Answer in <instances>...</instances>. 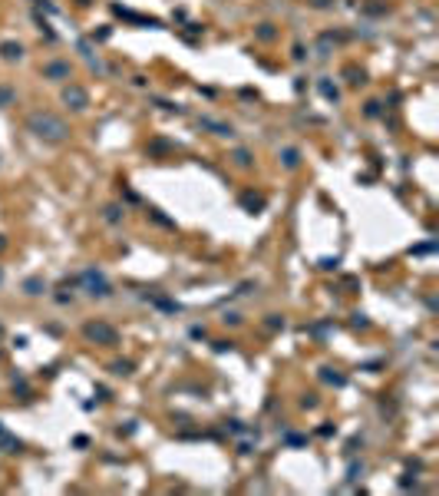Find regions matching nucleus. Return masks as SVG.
Masks as SVG:
<instances>
[{
	"mask_svg": "<svg viewBox=\"0 0 439 496\" xmlns=\"http://www.w3.org/2000/svg\"><path fill=\"white\" fill-rule=\"evenodd\" d=\"M112 374H122V377L132 374V361H116L112 364Z\"/></svg>",
	"mask_w": 439,
	"mask_h": 496,
	"instance_id": "nucleus-13",
	"label": "nucleus"
},
{
	"mask_svg": "<svg viewBox=\"0 0 439 496\" xmlns=\"http://www.w3.org/2000/svg\"><path fill=\"white\" fill-rule=\"evenodd\" d=\"M0 56H3V60H20V56H23V46L13 43V40H7V43H0Z\"/></svg>",
	"mask_w": 439,
	"mask_h": 496,
	"instance_id": "nucleus-7",
	"label": "nucleus"
},
{
	"mask_svg": "<svg viewBox=\"0 0 439 496\" xmlns=\"http://www.w3.org/2000/svg\"><path fill=\"white\" fill-rule=\"evenodd\" d=\"M320 377H324L327 384H334V387H343V384H347V377H343V374H334L330 367H324V371H320Z\"/></svg>",
	"mask_w": 439,
	"mask_h": 496,
	"instance_id": "nucleus-9",
	"label": "nucleus"
},
{
	"mask_svg": "<svg viewBox=\"0 0 439 496\" xmlns=\"http://www.w3.org/2000/svg\"><path fill=\"white\" fill-rule=\"evenodd\" d=\"M0 338H3V328H0Z\"/></svg>",
	"mask_w": 439,
	"mask_h": 496,
	"instance_id": "nucleus-23",
	"label": "nucleus"
},
{
	"mask_svg": "<svg viewBox=\"0 0 439 496\" xmlns=\"http://www.w3.org/2000/svg\"><path fill=\"white\" fill-rule=\"evenodd\" d=\"M23 291H27V295H40V291H43V281H40V278H27V281H23Z\"/></svg>",
	"mask_w": 439,
	"mask_h": 496,
	"instance_id": "nucleus-11",
	"label": "nucleus"
},
{
	"mask_svg": "<svg viewBox=\"0 0 439 496\" xmlns=\"http://www.w3.org/2000/svg\"><path fill=\"white\" fill-rule=\"evenodd\" d=\"M83 338H86L89 344L112 347V344H119V331L112 328V324H106V321H86V324H83Z\"/></svg>",
	"mask_w": 439,
	"mask_h": 496,
	"instance_id": "nucleus-2",
	"label": "nucleus"
},
{
	"mask_svg": "<svg viewBox=\"0 0 439 496\" xmlns=\"http://www.w3.org/2000/svg\"><path fill=\"white\" fill-rule=\"evenodd\" d=\"M202 126H205V129H215V136H228V139H231V136H235V129H231L228 122H218V119H208V116H205V119H202Z\"/></svg>",
	"mask_w": 439,
	"mask_h": 496,
	"instance_id": "nucleus-6",
	"label": "nucleus"
},
{
	"mask_svg": "<svg viewBox=\"0 0 439 496\" xmlns=\"http://www.w3.org/2000/svg\"><path fill=\"white\" fill-rule=\"evenodd\" d=\"M367 116H380V103H376V99H373V103H367Z\"/></svg>",
	"mask_w": 439,
	"mask_h": 496,
	"instance_id": "nucleus-18",
	"label": "nucleus"
},
{
	"mask_svg": "<svg viewBox=\"0 0 439 496\" xmlns=\"http://www.w3.org/2000/svg\"><path fill=\"white\" fill-rule=\"evenodd\" d=\"M13 99H17V93H13L10 86H0V110H3V106H10Z\"/></svg>",
	"mask_w": 439,
	"mask_h": 496,
	"instance_id": "nucleus-12",
	"label": "nucleus"
},
{
	"mask_svg": "<svg viewBox=\"0 0 439 496\" xmlns=\"http://www.w3.org/2000/svg\"><path fill=\"white\" fill-rule=\"evenodd\" d=\"M281 162H284L287 169H297V165H301V153H297L294 146H284V149H281Z\"/></svg>",
	"mask_w": 439,
	"mask_h": 496,
	"instance_id": "nucleus-8",
	"label": "nucleus"
},
{
	"mask_svg": "<svg viewBox=\"0 0 439 496\" xmlns=\"http://www.w3.org/2000/svg\"><path fill=\"white\" fill-rule=\"evenodd\" d=\"M3 248H7V238H3V235H0V252H3Z\"/></svg>",
	"mask_w": 439,
	"mask_h": 496,
	"instance_id": "nucleus-22",
	"label": "nucleus"
},
{
	"mask_svg": "<svg viewBox=\"0 0 439 496\" xmlns=\"http://www.w3.org/2000/svg\"><path fill=\"white\" fill-rule=\"evenodd\" d=\"M320 93H324V96H327V99H337V86H330L327 79L320 83Z\"/></svg>",
	"mask_w": 439,
	"mask_h": 496,
	"instance_id": "nucleus-15",
	"label": "nucleus"
},
{
	"mask_svg": "<svg viewBox=\"0 0 439 496\" xmlns=\"http://www.w3.org/2000/svg\"><path fill=\"white\" fill-rule=\"evenodd\" d=\"M119 219H122L119 205H109V209H106V222H119Z\"/></svg>",
	"mask_w": 439,
	"mask_h": 496,
	"instance_id": "nucleus-16",
	"label": "nucleus"
},
{
	"mask_svg": "<svg viewBox=\"0 0 439 496\" xmlns=\"http://www.w3.org/2000/svg\"><path fill=\"white\" fill-rule=\"evenodd\" d=\"M241 202H244V205H248L251 212L264 209V198H261V195H251V192H244V195H241Z\"/></svg>",
	"mask_w": 439,
	"mask_h": 496,
	"instance_id": "nucleus-10",
	"label": "nucleus"
},
{
	"mask_svg": "<svg viewBox=\"0 0 439 496\" xmlns=\"http://www.w3.org/2000/svg\"><path fill=\"white\" fill-rule=\"evenodd\" d=\"M235 162L238 165H251V153H248V149H238V153H235Z\"/></svg>",
	"mask_w": 439,
	"mask_h": 496,
	"instance_id": "nucleus-14",
	"label": "nucleus"
},
{
	"mask_svg": "<svg viewBox=\"0 0 439 496\" xmlns=\"http://www.w3.org/2000/svg\"><path fill=\"white\" fill-rule=\"evenodd\" d=\"M63 103L69 106V110H86L89 106V93L83 86H76V83H69V86H63Z\"/></svg>",
	"mask_w": 439,
	"mask_h": 496,
	"instance_id": "nucleus-4",
	"label": "nucleus"
},
{
	"mask_svg": "<svg viewBox=\"0 0 439 496\" xmlns=\"http://www.w3.org/2000/svg\"><path fill=\"white\" fill-rule=\"evenodd\" d=\"M370 321H367V314H353V328H367Z\"/></svg>",
	"mask_w": 439,
	"mask_h": 496,
	"instance_id": "nucleus-17",
	"label": "nucleus"
},
{
	"mask_svg": "<svg viewBox=\"0 0 439 496\" xmlns=\"http://www.w3.org/2000/svg\"><path fill=\"white\" fill-rule=\"evenodd\" d=\"M268 328L274 331V328H284V318H277V314H271V321H268Z\"/></svg>",
	"mask_w": 439,
	"mask_h": 496,
	"instance_id": "nucleus-19",
	"label": "nucleus"
},
{
	"mask_svg": "<svg viewBox=\"0 0 439 496\" xmlns=\"http://www.w3.org/2000/svg\"><path fill=\"white\" fill-rule=\"evenodd\" d=\"M310 7H317V10H324V7H330V0H307Z\"/></svg>",
	"mask_w": 439,
	"mask_h": 496,
	"instance_id": "nucleus-20",
	"label": "nucleus"
},
{
	"mask_svg": "<svg viewBox=\"0 0 439 496\" xmlns=\"http://www.w3.org/2000/svg\"><path fill=\"white\" fill-rule=\"evenodd\" d=\"M27 129L36 136V139H43V143H63L66 136H69V126H66L56 113H46V110H36L27 116Z\"/></svg>",
	"mask_w": 439,
	"mask_h": 496,
	"instance_id": "nucleus-1",
	"label": "nucleus"
},
{
	"mask_svg": "<svg viewBox=\"0 0 439 496\" xmlns=\"http://www.w3.org/2000/svg\"><path fill=\"white\" fill-rule=\"evenodd\" d=\"M215 351H231V341H215Z\"/></svg>",
	"mask_w": 439,
	"mask_h": 496,
	"instance_id": "nucleus-21",
	"label": "nucleus"
},
{
	"mask_svg": "<svg viewBox=\"0 0 439 496\" xmlns=\"http://www.w3.org/2000/svg\"><path fill=\"white\" fill-rule=\"evenodd\" d=\"M43 79H53V83L69 79V63H63V60H50V63H43Z\"/></svg>",
	"mask_w": 439,
	"mask_h": 496,
	"instance_id": "nucleus-5",
	"label": "nucleus"
},
{
	"mask_svg": "<svg viewBox=\"0 0 439 496\" xmlns=\"http://www.w3.org/2000/svg\"><path fill=\"white\" fill-rule=\"evenodd\" d=\"M83 285H86V291H89L93 298H109V295H112V285L99 275V271H93V268H89V271H83Z\"/></svg>",
	"mask_w": 439,
	"mask_h": 496,
	"instance_id": "nucleus-3",
	"label": "nucleus"
}]
</instances>
